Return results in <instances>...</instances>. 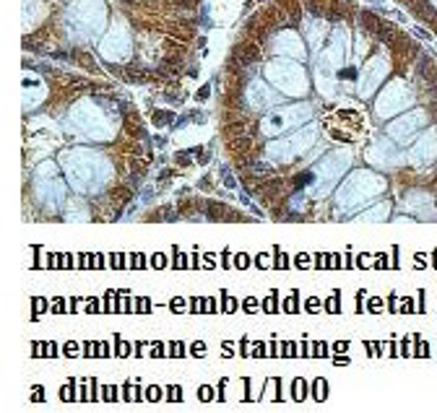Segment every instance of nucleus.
I'll use <instances>...</instances> for the list:
<instances>
[{"label":"nucleus","mask_w":437,"mask_h":413,"mask_svg":"<svg viewBox=\"0 0 437 413\" xmlns=\"http://www.w3.org/2000/svg\"><path fill=\"white\" fill-rule=\"evenodd\" d=\"M284 310H286V312H297V294L294 296H289V299H286V304H284Z\"/></svg>","instance_id":"nucleus-18"},{"label":"nucleus","mask_w":437,"mask_h":413,"mask_svg":"<svg viewBox=\"0 0 437 413\" xmlns=\"http://www.w3.org/2000/svg\"><path fill=\"white\" fill-rule=\"evenodd\" d=\"M265 312H276V294H271L268 299H265Z\"/></svg>","instance_id":"nucleus-19"},{"label":"nucleus","mask_w":437,"mask_h":413,"mask_svg":"<svg viewBox=\"0 0 437 413\" xmlns=\"http://www.w3.org/2000/svg\"><path fill=\"white\" fill-rule=\"evenodd\" d=\"M102 55L107 60H125L130 55V37H127V29L115 27L109 29V34L102 42Z\"/></svg>","instance_id":"nucleus-9"},{"label":"nucleus","mask_w":437,"mask_h":413,"mask_svg":"<svg viewBox=\"0 0 437 413\" xmlns=\"http://www.w3.org/2000/svg\"><path fill=\"white\" fill-rule=\"evenodd\" d=\"M279 99L276 96V92L273 89H268L265 83L261 81H250L247 83V101H250V107H253L255 112H265L273 107V101Z\"/></svg>","instance_id":"nucleus-13"},{"label":"nucleus","mask_w":437,"mask_h":413,"mask_svg":"<svg viewBox=\"0 0 437 413\" xmlns=\"http://www.w3.org/2000/svg\"><path fill=\"white\" fill-rule=\"evenodd\" d=\"M310 117H312V107L310 104H297V107H286V110H276L271 115H265L263 122H261V130H263V136H282L286 130L307 122Z\"/></svg>","instance_id":"nucleus-6"},{"label":"nucleus","mask_w":437,"mask_h":413,"mask_svg":"<svg viewBox=\"0 0 437 413\" xmlns=\"http://www.w3.org/2000/svg\"><path fill=\"white\" fill-rule=\"evenodd\" d=\"M377 310H380V299H373L370 302V312H377Z\"/></svg>","instance_id":"nucleus-22"},{"label":"nucleus","mask_w":437,"mask_h":413,"mask_svg":"<svg viewBox=\"0 0 437 413\" xmlns=\"http://www.w3.org/2000/svg\"><path fill=\"white\" fill-rule=\"evenodd\" d=\"M65 175L68 182L78 190V193H99V187H104L109 180V169L104 166V159L94 151H73L68 157H63Z\"/></svg>","instance_id":"nucleus-1"},{"label":"nucleus","mask_w":437,"mask_h":413,"mask_svg":"<svg viewBox=\"0 0 437 413\" xmlns=\"http://www.w3.org/2000/svg\"><path fill=\"white\" fill-rule=\"evenodd\" d=\"M424 122H427V115H424V110H414V112H409V115L398 117L396 122H391L388 136H391L393 140H398V143H409L411 138L419 133V128H422Z\"/></svg>","instance_id":"nucleus-8"},{"label":"nucleus","mask_w":437,"mask_h":413,"mask_svg":"<svg viewBox=\"0 0 437 413\" xmlns=\"http://www.w3.org/2000/svg\"><path fill=\"white\" fill-rule=\"evenodd\" d=\"M367 159H370L373 164L380 166V169H391V166L403 164V154H401L393 143H388V140H377V143L367 151Z\"/></svg>","instance_id":"nucleus-11"},{"label":"nucleus","mask_w":437,"mask_h":413,"mask_svg":"<svg viewBox=\"0 0 437 413\" xmlns=\"http://www.w3.org/2000/svg\"><path fill=\"white\" fill-rule=\"evenodd\" d=\"M318 138V128L315 125H307V128H300L294 136L284 138L279 143H271L268 146V159L271 161H291L294 157H302Z\"/></svg>","instance_id":"nucleus-5"},{"label":"nucleus","mask_w":437,"mask_h":413,"mask_svg":"<svg viewBox=\"0 0 437 413\" xmlns=\"http://www.w3.org/2000/svg\"><path fill=\"white\" fill-rule=\"evenodd\" d=\"M380 193H385V180L370 169H356L336 193V205L341 208V213H349L354 208H362L364 203H370Z\"/></svg>","instance_id":"nucleus-2"},{"label":"nucleus","mask_w":437,"mask_h":413,"mask_svg":"<svg viewBox=\"0 0 437 413\" xmlns=\"http://www.w3.org/2000/svg\"><path fill=\"white\" fill-rule=\"evenodd\" d=\"M235 307H237L235 299H229V296H227V299H224V310H227V312H229V310H235Z\"/></svg>","instance_id":"nucleus-21"},{"label":"nucleus","mask_w":437,"mask_h":413,"mask_svg":"<svg viewBox=\"0 0 437 413\" xmlns=\"http://www.w3.org/2000/svg\"><path fill=\"white\" fill-rule=\"evenodd\" d=\"M312 393H315V398H318V400H326V382H323V379H318V385H312Z\"/></svg>","instance_id":"nucleus-16"},{"label":"nucleus","mask_w":437,"mask_h":413,"mask_svg":"<svg viewBox=\"0 0 437 413\" xmlns=\"http://www.w3.org/2000/svg\"><path fill=\"white\" fill-rule=\"evenodd\" d=\"M318 307H320V302H318V299H310V302H307V312H315Z\"/></svg>","instance_id":"nucleus-20"},{"label":"nucleus","mask_w":437,"mask_h":413,"mask_svg":"<svg viewBox=\"0 0 437 413\" xmlns=\"http://www.w3.org/2000/svg\"><path fill=\"white\" fill-rule=\"evenodd\" d=\"M411 101H414V94H411L409 86L403 81H393L380 92V96L375 101V112H377V117H393L406 107H411Z\"/></svg>","instance_id":"nucleus-7"},{"label":"nucleus","mask_w":437,"mask_h":413,"mask_svg":"<svg viewBox=\"0 0 437 413\" xmlns=\"http://www.w3.org/2000/svg\"><path fill=\"white\" fill-rule=\"evenodd\" d=\"M326 310H328V312H331V314H336V312H338V291L326 302Z\"/></svg>","instance_id":"nucleus-17"},{"label":"nucleus","mask_w":437,"mask_h":413,"mask_svg":"<svg viewBox=\"0 0 437 413\" xmlns=\"http://www.w3.org/2000/svg\"><path fill=\"white\" fill-rule=\"evenodd\" d=\"M245 310H247V312H253V310H255V299H247V302H245Z\"/></svg>","instance_id":"nucleus-23"},{"label":"nucleus","mask_w":437,"mask_h":413,"mask_svg":"<svg viewBox=\"0 0 437 413\" xmlns=\"http://www.w3.org/2000/svg\"><path fill=\"white\" fill-rule=\"evenodd\" d=\"M265 78L282 94H291V96L307 94V73L294 60H273L271 65H265Z\"/></svg>","instance_id":"nucleus-4"},{"label":"nucleus","mask_w":437,"mask_h":413,"mask_svg":"<svg viewBox=\"0 0 437 413\" xmlns=\"http://www.w3.org/2000/svg\"><path fill=\"white\" fill-rule=\"evenodd\" d=\"M429 3H432V6H435V8H437V0H429Z\"/></svg>","instance_id":"nucleus-24"},{"label":"nucleus","mask_w":437,"mask_h":413,"mask_svg":"<svg viewBox=\"0 0 437 413\" xmlns=\"http://www.w3.org/2000/svg\"><path fill=\"white\" fill-rule=\"evenodd\" d=\"M388 216H391V203H380V205L370 208L367 213H359L356 219L359 221H385Z\"/></svg>","instance_id":"nucleus-15"},{"label":"nucleus","mask_w":437,"mask_h":413,"mask_svg":"<svg viewBox=\"0 0 437 413\" xmlns=\"http://www.w3.org/2000/svg\"><path fill=\"white\" fill-rule=\"evenodd\" d=\"M432 159H437V128L424 130L414 143V148H411V161L414 164H427Z\"/></svg>","instance_id":"nucleus-12"},{"label":"nucleus","mask_w":437,"mask_h":413,"mask_svg":"<svg viewBox=\"0 0 437 413\" xmlns=\"http://www.w3.org/2000/svg\"><path fill=\"white\" fill-rule=\"evenodd\" d=\"M349 161H352V157L346 151H336V154H328L318 166H312V175H310L307 184L310 198H326L331 193V187L336 184L338 177L344 175Z\"/></svg>","instance_id":"nucleus-3"},{"label":"nucleus","mask_w":437,"mask_h":413,"mask_svg":"<svg viewBox=\"0 0 437 413\" xmlns=\"http://www.w3.org/2000/svg\"><path fill=\"white\" fill-rule=\"evenodd\" d=\"M271 47H273V52H279V55H289V57H297V60L305 57V45H302V39L297 37L294 31H282V34H276Z\"/></svg>","instance_id":"nucleus-14"},{"label":"nucleus","mask_w":437,"mask_h":413,"mask_svg":"<svg viewBox=\"0 0 437 413\" xmlns=\"http://www.w3.org/2000/svg\"><path fill=\"white\" fill-rule=\"evenodd\" d=\"M385 75H388V63L382 57H373L362 68V75H359V96H370L382 83Z\"/></svg>","instance_id":"nucleus-10"}]
</instances>
